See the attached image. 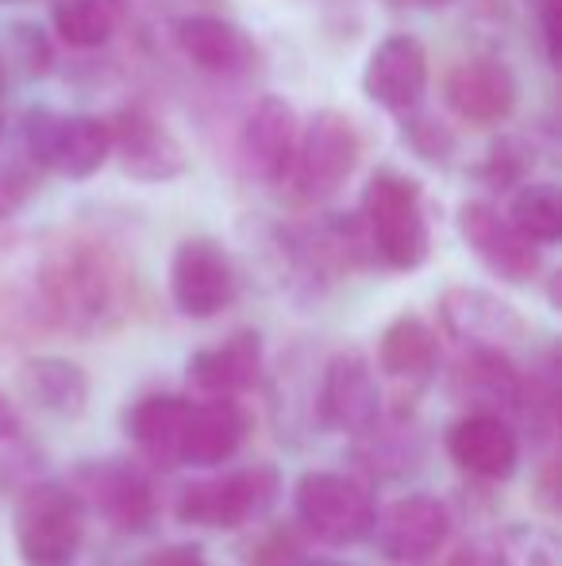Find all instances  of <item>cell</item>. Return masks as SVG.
I'll return each instance as SVG.
<instances>
[{"label": "cell", "instance_id": "cell-28", "mask_svg": "<svg viewBox=\"0 0 562 566\" xmlns=\"http://www.w3.org/2000/svg\"><path fill=\"white\" fill-rule=\"evenodd\" d=\"M509 220L524 231L532 243L551 247L562 239V193L555 181H528L517 186L509 205Z\"/></svg>", "mask_w": 562, "mask_h": 566}, {"label": "cell", "instance_id": "cell-44", "mask_svg": "<svg viewBox=\"0 0 562 566\" xmlns=\"http://www.w3.org/2000/svg\"><path fill=\"white\" fill-rule=\"evenodd\" d=\"M536 4H543V0H536Z\"/></svg>", "mask_w": 562, "mask_h": 566}, {"label": "cell", "instance_id": "cell-37", "mask_svg": "<svg viewBox=\"0 0 562 566\" xmlns=\"http://www.w3.org/2000/svg\"><path fill=\"white\" fill-rule=\"evenodd\" d=\"M20 432H23L20 409H15L12 397L0 389V443H15V440H20Z\"/></svg>", "mask_w": 562, "mask_h": 566}, {"label": "cell", "instance_id": "cell-16", "mask_svg": "<svg viewBox=\"0 0 562 566\" xmlns=\"http://www.w3.org/2000/svg\"><path fill=\"white\" fill-rule=\"evenodd\" d=\"M447 454L466 478L509 482L520 467V436L501 412L470 409L447 432Z\"/></svg>", "mask_w": 562, "mask_h": 566}, {"label": "cell", "instance_id": "cell-32", "mask_svg": "<svg viewBox=\"0 0 562 566\" xmlns=\"http://www.w3.org/2000/svg\"><path fill=\"white\" fill-rule=\"evenodd\" d=\"M39 166L31 158H15V163H0V220L15 217L31 197L39 193Z\"/></svg>", "mask_w": 562, "mask_h": 566}, {"label": "cell", "instance_id": "cell-14", "mask_svg": "<svg viewBox=\"0 0 562 566\" xmlns=\"http://www.w3.org/2000/svg\"><path fill=\"white\" fill-rule=\"evenodd\" d=\"M378 547L390 563L421 566L443 552L450 539V509L432 493H409L393 501L374 521Z\"/></svg>", "mask_w": 562, "mask_h": 566}, {"label": "cell", "instance_id": "cell-40", "mask_svg": "<svg viewBox=\"0 0 562 566\" xmlns=\"http://www.w3.org/2000/svg\"><path fill=\"white\" fill-rule=\"evenodd\" d=\"M305 566H343V563H331V559H305Z\"/></svg>", "mask_w": 562, "mask_h": 566}, {"label": "cell", "instance_id": "cell-30", "mask_svg": "<svg viewBox=\"0 0 562 566\" xmlns=\"http://www.w3.org/2000/svg\"><path fill=\"white\" fill-rule=\"evenodd\" d=\"M0 62H4V70H20L23 77H43L54 66L51 39L43 35L39 23H12Z\"/></svg>", "mask_w": 562, "mask_h": 566}, {"label": "cell", "instance_id": "cell-25", "mask_svg": "<svg viewBox=\"0 0 562 566\" xmlns=\"http://www.w3.org/2000/svg\"><path fill=\"white\" fill-rule=\"evenodd\" d=\"M439 339H435L432 324H424L421 316L405 313L382 332V343H378V366L390 374L401 386L421 389L439 374Z\"/></svg>", "mask_w": 562, "mask_h": 566}, {"label": "cell", "instance_id": "cell-9", "mask_svg": "<svg viewBox=\"0 0 562 566\" xmlns=\"http://www.w3.org/2000/svg\"><path fill=\"white\" fill-rule=\"evenodd\" d=\"M312 409L324 428L351 436V440H359L382 420V386H378L374 366L362 350H336L328 358L320 386L312 394Z\"/></svg>", "mask_w": 562, "mask_h": 566}, {"label": "cell", "instance_id": "cell-24", "mask_svg": "<svg viewBox=\"0 0 562 566\" xmlns=\"http://www.w3.org/2000/svg\"><path fill=\"white\" fill-rule=\"evenodd\" d=\"M189 397L178 394H147L124 417V432L136 448L158 467H178L181 432H185Z\"/></svg>", "mask_w": 562, "mask_h": 566}, {"label": "cell", "instance_id": "cell-20", "mask_svg": "<svg viewBox=\"0 0 562 566\" xmlns=\"http://www.w3.org/2000/svg\"><path fill=\"white\" fill-rule=\"evenodd\" d=\"M178 51L193 62L201 74L212 77H243L258 66V46L240 23L224 15H185L173 28Z\"/></svg>", "mask_w": 562, "mask_h": 566}, {"label": "cell", "instance_id": "cell-22", "mask_svg": "<svg viewBox=\"0 0 562 566\" xmlns=\"http://www.w3.org/2000/svg\"><path fill=\"white\" fill-rule=\"evenodd\" d=\"M247 436L251 417L235 401H189L178 467H224L243 451Z\"/></svg>", "mask_w": 562, "mask_h": 566}, {"label": "cell", "instance_id": "cell-23", "mask_svg": "<svg viewBox=\"0 0 562 566\" xmlns=\"http://www.w3.org/2000/svg\"><path fill=\"white\" fill-rule=\"evenodd\" d=\"M15 394L23 405L54 420H77L89 409V374L59 355L23 358L15 370Z\"/></svg>", "mask_w": 562, "mask_h": 566}, {"label": "cell", "instance_id": "cell-27", "mask_svg": "<svg viewBox=\"0 0 562 566\" xmlns=\"http://www.w3.org/2000/svg\"><path fill=\"white\" fill-rule=\"evenodd\" d=\"M124 20V0H54V35L74 51H97L116 35Z\"/></svg>", "mask_w": 562, "mask_h": 566}, {"label": "cell", "instance_id": "cell-18", "mask_svg": "<svg viewBox=\"0 0 562 566\" xmlns=\"http://www.w3.org/2000/svg\"><path fill=\"white\" fill-rule=\"evenodd\" d=\"M263 378V336L235 332L216 347L197 350L185 363V386L197 401H235Z\"/></svg>", "mask_w": 562, "mask_h": 566}, {"label": "cell", "instance_id": "cell-31", "mask_svg": "<svg viewBox=\"0 0 562 566\" xmlns=\"http://www.w3.org/2000/svg\"><path fill=\"white\" fill-rule=\"evenodd\" d=\"M401 116H405V124H401V139L409 143V150H413L416 158L439 166L455 155V135H450L435 116L421 113V105L409 108V113H401Z\"/></svg>", "mask_w": 562, "mask_h": 566}, {"label": "cell", "instance_id": "cell-3", "mask_svg": "<svg viewBox=\"0 0 562 566\" xmlns=\"http://www.w3.org/2000/svg\"><path fill=\"white\" fill-rule=\"evenodd\" d=\"M85 505L62 482H31L15 501V552L23 566H77L85 547Z\"/></svg>", "mask_w": 562, "mask_h": 566}, {"label": "cell", "instance_id": "cell-7", "mask_svg": "<svg viewBox=\"0 0 562 566\" xmlns=\"http://www.w3.org/2000/svg\"><path fill=\"white\" fill-rule=\"evenodd\" d=\"M23 150L39 170L85 181L113 158V135H108V119L100 116H66L54 108H31L23 119Z\"/></svg>", "mask_w": 562, "mask_h": 566}, {"label": "cell", "instance_id": "cell-2", "mask_svg": "<svg viewBox=\"0 0 562 566\" xmlns=\"http://www.w3.org/2000/svg\"><path fill=\"white\" fill-rule=\"evenodd\" d=\"M362 231L374 262L393 274H413L432 254V228H427L424 189L401 170H378L362 193Z\"/></svg>", "mask_w": 562, "mask_h": 566}, {"label": "cell", "instance_id": "cell-33", "mask_svg": "<svg viewBox=\"0 0 562 566\" xmlns=\"http://www.w3.org/2000/svg\"><path fill=\"white\" fill-rule=\"evenodd\" d=\"M247 566H305V552H300L297 536L289 528H274L271 536L255 544Z\"/></svg>", "mask_w": 562, "mask_h": 566}, {"label": "cell", "instance_id": "cell-38", "mask_svg": "<svg viewBox=\"0 0 562 566\" xmlns=\"http://www.w3.org/2000/svg\"><path fill=\"white\" fill-rule=\"evenodd\" d=\"M447 566H494V559H489L486 547H463V552L450 555Z\"/></svg>", "mask_w": 562, "mask_h": 566}, {"label": "cell", "instance_id": "cell-4", "mask_svg": "<svg viewBox=\"0 0 562 566\" xmlns=\"http://www.w3.org/2000/svg\"><path fill=\"white\" fill-rule=\"evenodd\" d=\"M282 497V474L271 462L243 467L220 478H201L189 482L178 493V521L197 524V528L232 532L243 524H255L278 505Z\"/></svg>", "mask_w": 562, "mask_h": 566}, {"label": "cell", "instance_id": "cell-19", "mask_svg": "<svg viewBox=\"0 0 562 566\" xmlns=\"http://www.w3.org/2000/svg\"><path fill=\"white\" fill-rule=\"evenodd\" d=\"M427 90V51L416 35H397L382 39L370 51L367 70H362V93L374 101L385 113H409L421 105Z\"/></svg>", "mask_w": 562, "mask_h": 566}, {"label": "cell", "instance_id": "cell-1", "mask_svg": "<svg viewBox=\"0 0 562 566\" xmlns=\"http://www.w3.org/2000/svg\"><path fill=\"white\" fill-rule=\"evenodd\" d=\"M131 274L108 247L70 239L39 259L31 274V316L74 336H97L124 321Z\"/></svg>", "mask_w": 562, "mask_h": 566}, {"label": "cell", "instance_id": "cell-21", "mask_svg": "<svg viewBox=\"0 0 562 566\" xmlns=\"http://www.w3.org/2000/svg\"><path fill=\"white\" fill-rule=\"evenodd\" d=\"M524 374L512 366L509 350L463 347L458 363L450 366V394L470 409L501 412L505 420L517 417Z\"/></svg>", "mask_w": 562, "mask_h": 566}, {"label": "cell", "instance_id": "cell-35", "mask_svg": "<svg viewBox=\"0 0 562 566\" xmlns=\"http://www.w3.org/2000/svg\"><path fill=\"white\" fill-rule=\"evenodd\" d=\"M540 28H543V51H548V62L559 66V39H562V4L559 0H543L540 4Z\"/></svg>", "mask_w": 562, "mask_h": 566}, {"label": "cell", "instance_id": "cell-15", "mask_svg": "<svg viewBox=\"0 0 562 566\" xmlns=\"http://www.w3.org/2000/svg\"><path fill=\"white\" fill-rule=\"evenodd\" d=\"M113 158L136 181H173L189 170V155L181 139L142 108H124L108 119Z\"/></svg>", "mask_w": 562, "mask_h": 566}, {"label": "cell", "instance_id": "cell-17", "mask_svg": "<svg viewBox=\"0 0 562 566\" xmlns=\"http://www.w3.org/2000/svg\"><path fill=\"white\" fill-rule=\"evenodd\" d=\"M517 77L501 59H466L443 82V105L470 127H497L517 108Z\"/></svg>", "mask_w": 562, "mask_h": 566}, {"label": "cell", "instance_id": "cell-10", "mask_svg": "<svg viewBox=\"0 0 562 566\" xmlns=\"http://www.w3.org/2000/svg\"><path fill=\"white\" fill-rule=\"evenodd\" d=\"M66 485L82 497L85 513H97L116 532H147L158 516L155 485L131 462L120 459L82 462Z\"/></svg>", "mask_w": 562, "mask_h": 566}, {"label": "cell", "instance_id": "cell-12", "mask_svg": "<svg viewBox=\"0 0 562 566\" xmlns=\"http://www.w3.org/2000/svg\"><path fill=\"white\" fill-rule=\"evenodd\" d=\"M297 135L300 124L289 101L274 97V93L255 101V108L240 127V143H235L243 174L251 181H263V186H285L293 170V155H297Z\"/></svg>", "mask_w": 562, "mask_h": 566}, {"label": "cell", "instance_id": "cell-43", "mask_svg": "<svg viewBox=\"0 0 562 566\" xmlns=\"http://www.w3.org/2000/svg\"><path fill=\"white\" fill-rule=\"evenodd\" d=\"M0 135H4V116H0Z\"/></svg>", "mask_w": 562, "mask_h": 566}, {"label": "cell", "instance_id": "cell-6", "mask_svg": "<svg viewBox=\"0 0 562 566\" xmlns=\"http://www.w3.org/2000/svg\"><path fill=\"white\" fill-rule=\"evenodd\" d=\"M359 158L362 139L354 119L324 108V113L308 119V127H300L297 155H293V170L285 178V186L305 205L328 201L351 181V174L359 170Z\"/></svg>", "mask_w": 562, "mask_h": 566}, {"label": "cell", "instance_id": "cell-34", "mask_svg": "<svg viewBox=\"0 0 562 566\" xmlns=\"http://www.w3.org/2000/svg\"><path fill=\"white\" fill-rule=\"evenodd\" d=\"M524 150H520V143H512V139H505L501 147H494L489 150V163H486V170H481V178L489 181L494 189H509V186H517L520 181V174L528 170V163H524Z\"/></svg>", "mask_w": 562, "mask_h": 566}, {"label": "cell", "instance_id": "cell-39", "mask_svg": "<svg viewBox=\"0 0 562 566\" xmlns=\"http://www.w3.org/2000/svg\"><path fill=\"white\" fill-rule=\"evenodd\" d=\"M555 490H559V482H555V462H548V467H543V474H540V497L548 501L551 509H555Z\"/></svg>", "mask_w": 562, "mask_h": 566}, {"label": "cell", "instance_id": "cell-5", "mask_svg": "<svg viewBox=\"0 0 562 566\" xmlns=\"http://www.w3.org/2000/svg\"><path fill=\"white\" fill-rule=\"evenodd\" d=\"M300 528L328 547H354L374 536L378 505L370 490L339 470H308L293 490Z\"/></svg>", "mask_w": 562, "mask_h": 566}, {"label": "cell", "instance_id": "cell-26", "mask_svg": "<svg viewBox=\"0 0 562 566\" xmlns=\"http://www.w3.org/2000/svg\"><path fill=\"white\" fill-rule=\"evenodd\" d=\"M359 467L370 478H382V482H397V478L413 474L424 459V436L416 432V424H409L405 417H385L378 420L370 432H362L359 440Z\"/></svg>", "mask_w": 562, "mask_h": 566}, {"label": "cell", "instance_id": "cell-8", "mask_svg": "<svg viewBox=\"0 0 562 566\" xmlns=\"http://www.w3.org/2000/svg\"><path fill=\"white\" fill-rule=\"evenodd\" d=\"M240 297V270L212 235L181 239L170 259V301L189 321H212Z\"/></svg>", "mask_w": 562, "mask_h": 566}, {"label": "cell", "instance_id": "cell-41", "mask_svg": "<svg viewBox=\"0 0 562 566\" xmlns=\"http://www.w3.org/2000/svg\"><path fill=\"white\" fill-rule=\"evenodd\" d=\"M4 82H8V70H4V62H0V93H4Z\"/></svg>", "mask_w": 562, "mask_h": 566}, {"label": "cell", "instance_id": "cell-13", "mask_svg": "<svg viewBox=\"0 0 562 566\" xmlns=\"http://www.w3.org/2000/svg\"><path fill=\"white\" fill-rule=\"evenodd\" d=\"M439 324L458 347H489L509 350L520 347L528 336V324L509 301H501L489 290L455 285L439 297Z\"/></svg>", "mask_w": 562, "mask_h": 566}, {"label": "cell", "instance_id": "cell-36", "mask_svg": "<svg viewBox=\"0 0 562 566\" xmlns=\"http://www.w3.org/2000/svg\"><path fill=\"white\" fill-rule=\"evenodd\" d=\"M139 566H209V559H204L201 547L193 544H173V547H162V552L147 555Z\"/></svg>", "mask_w": 562, "mask_h": 566}, {"label": "cell", "instance_id": "cell-11", "mask_svg": "<svg viewBox=\"0 0 562 566\" xmlns=\"http://www.w3.org/2000/svg\"><path fill=\"white\" fill-rule=\"evenodd\" d=\"M458 231H463V243L478 254L481 266L501 282L528 285L540 274V243L517 231V224L489 201H466L458 209Z\"/></svg>", "mask_w": 562, "mask_h": 566}, {"label": "cell", "instance_id": "cell-29", "mask_svg": "<svg viewBox=\"0 0 562 566\" xmlns=\"http://www.w3.org/2000/svg\"><path fill=\"white\" fill-rule=\"evenodd\" d=\"M494 566H559L555 536L540 524H509L489 547Z\"/></svg>", "mask_w": 562, "mask_h": 566}, {"label": "cell", "instance_id": "cell-42", "mask_svg": "<svg viewBox=\"0 0 562 566\" xmlns=\"http://www.w3.org/2000/svg\"><path fill=\"white\" fill-rule=\"evenodd\" d=\"M421 4H447V0H421Z\"/></svg>", "mask_w": 562, "mask_h": 566}]
</instances>
